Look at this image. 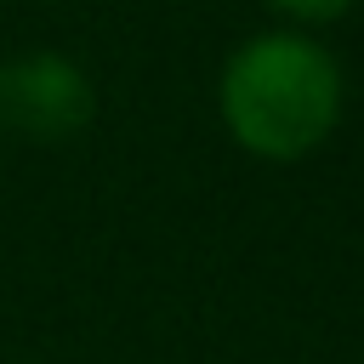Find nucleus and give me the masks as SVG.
<instances>
[{
	"label": "nucleus",
	"mask_w": 364,
	"mask_h": 364,
	"mask_svg": "<svg viewBox=\"0 0 364 364\" xmlns=\"http://www.w3.org/2000/svg\"><path fill=\"white\" fill-rule=\"evenodd\" d=\"M97 114L91 74L51 46L17 51L0 63V131H23L34 142H63L85 131Z\"/></svg>",
	"instance_id": "nucleus-2"
},
{
	"label": "nucleus",
	"mask_w": 364,
	"mask_h": 364,
	"mask_svg": "<svg viewBox=\"0 0 364 364\" xmlns=\"http://www.w3.org/2000/svg\"><path fill=\"white\" fill-rule=\"evenodd\" d=\"M347 108L336 51L301 28L250 34L216 74V114L250 159L296 165L330 142Z\"/></svg>",
	"instance_id": "nucleus-1"
},
{
	"label": "nucleus",
	"mask_w": 364,
	"mask_h": 364,
	"mask_svg": "<svg viewBox=\"0 0 364 364\" xmlns=\"http://www.w3.org/2000/svg\"><path fill=\"white\" fill-rule=\"evenodd\" d=\"M267 11H279L284 23H301V34L307 28H318V23H341L358 0H262Z\"/></svg>",
	"instance_id": "nucleus-3"
}]
</instances>
